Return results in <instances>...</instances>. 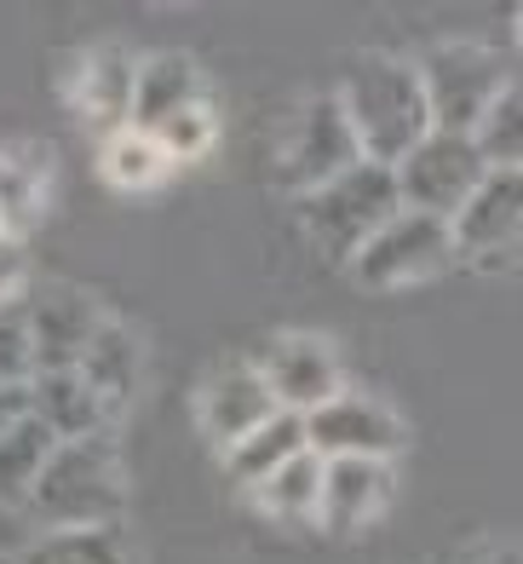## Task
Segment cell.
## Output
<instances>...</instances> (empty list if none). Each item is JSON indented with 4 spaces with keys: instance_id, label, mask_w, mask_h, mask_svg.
Returning a JSON list of instances; mask_svg holds the SVG:
<instances>
[{
    "instance_id": "cell-11",
    "label": "cell",
    "mask_w": 523,
    "mask_h": 564,
    "mask_svg": "<svg viewBox=\"0 0 523 564\" xmlns=\"http://www.w3.org/2000/svg\"><path fill=\"white\" fill-rule=\"evenodd\" d=\"M259 380L271 387L276 409L287 415H310V409H323L339 387H346V375H339V357L323 335H276L265 351H259Z\"/></svg>"
},
{
    "instance_id": "cell-10",
    "label": "cell",
    "mask_w": 523,
    "mask_h": 564,
    "mask_svg": "<svg viewBox=\"0 0 523 564\" xmlns=\"http://www.w3.org/2000/svg\"><path fill=\"white\" fill-rule=\"evenodd\" d=\"M357 162L362 156H357V139H351L346 116H339V105H334V98H310V105L294 116V127H287L282 173L276 178H282V191L305 196V191L328 185L334 173H346Z\"/></svg>"
},
{
    "instance_id": "cell-12",
    "label": "cell",
    "mask_w": 523,
    "mask_h": 564,
    "mask_svg": "<svg viewBox=\"0 0 523 564\" xmlns=\"http://www.w3.org/2000/svg\"><path fill=\"white\" fill-rule=\"evenodd\" d=\"M271 415H276V398H271L265 380H259L253 364H225V369H214V375L201 380L196 421H201V432H207L219 449H230L237 438H248V432H253L259 421H271Z\"/></svg>"
},
{
    "instance_id": "cell-30",
    "label": "cell",
    "mask_w": 523,
    "mask_h": 564,
    "mask_svg": "<svg viewBox=\"0 0 523 564\" xmlns=\"http://www.w3.org/2000/svg\"><path fill=\"white\" fill-rule=\"evenodd\" d=\"M0 237H7V230H0Z\"/></svg>"
},
{
    "instance_id": "cell-1",
    "label": "cell",
    "mask_w": 523,
    "mask_h": 564,
    "mask_svg": "<svg viewBox=\"0 0 523 564\" xmlns=\"http://www.w3.org/2000/svg\"><path fill=\"white\" fill-rule=\"evenodd\" d=\"M334 105H339V116H346L351 139H357V156L374 162V167H397L408 150L432 133L414 58H391V53L357 58Z\"/></svg>"
},
{
    "instance_id": "cell-4",
    "label": "cell",
    "mask_w": 523,
    "mask_h": 564,
    "mask_svg": "<svg viewBox=\"0 0 523 564\" xmlns=\"http://www.w3.org/2000/svg\"><path fill=\"white\" fill-rule=\"evenodd\" d=\"M414 75L426 93L432 133H472L478 116L512 87L506 53H494L483 41H437L414 58Z\"/></svg>"
},
{
    "instance_id": "cell-15",
    "label": "cell",
    "mask_w": 523,
    "mask_h": 564,
    "mask_svg": "<svg viewBox=\"0 0 523 564\" xmlns=\"http://www.w3.org/2000/svg\"><path fill=\"white\" fill-rule=\"evenodd\" d=\"M30 415L52 432L58 444L69 438H92L110 432V409L98 403V392L81 380V369H52V375H30Z\"/></svg>"
},
{
    "instance_id": "cell-3",
    "label": "cell",
    "mask_w": 523,
    "mask_h": 564,
    "mask_svg": "<svg viewBox=\"0 0 523 564\" xmlns=\"http://www.w3.org/2000/svg\"><path fill=\"white\" fill-rule=\"evenodd\" d=\"M294 208H299L305 242L317 248L323 260L351 265L357 248L369 242L391 214H397V185H391V167L357 162V167H346V173H334L328 185L305 191Z\"/></svg>"
},
{
    "instance_id": "cell-7",
    "label": "cell",
    "mask_w": 523,
    "mask_h": 564,
    "mask_svg": "<svg viewBox=\"0 0 523 564\" xmlns=\"http://www.w3.org/2000/svg\"><path fill=\"white\" fill-rule=\"evenodd\" d=\"M403 415L391 403L339 387L323 409L305 415V449L323 460H397L403 449Z\"/></svg>"
},
{
    "instance_id": "cell-17",
    "label": "cell",
    "mask_w": 523,
    "mask_h": 564,
    "mask_svg": "<svg viewBox=\"0 0 523 564\" xmlns=\"http://www.w3.org/2000/svg\"><path fill=\"white\" fill-rule=\"evenodd\" d=\"M52 144H7L0 150V230L23 242L41 214H46V196H52Z\"/></svg>"
},
{
    "instance_id": "cell-23",
    "label": "cell",
    "mask_w": 523,
    "mask_h": 564,
    "mask_svg": "<svg viewBox=\"0 0 523 564\" xmlns=\"http://www.w3.org/2000/svg\"><path fill=\"white\" fill-rule=\"evenodd\" d=\"M466 139H472V150L483 156L489 173H512L523 162V93H517V82L478 116V127Z\"/></svg>"
},
{
    "instance_id": "cell-13",
    "label": "cell",
    "mask_w": 523,
    "mask_h": 564,
    "mask_svg": "<svg viewBox=\"0 0 523 564\" xmlns=\"http://www.w3.org/2000/svg\"><path fill=\"white\" fill-rule=\"evenodd\" d=\"M397 473L391 460H323V501H317V524L334 535H351L362 524H374L391 507Z\"/></svg>"
},
{
    "instance_id": "cell-24",
    "label": "cell",
    "mask_w": 523,
    "mask_h": 564,
    "mask_svg": "<svg viewBox=\"0 0 523 564\" xmlns=\"http://www.w3.org/2000/svg\"><path fill=\"white\" fill-rule=\"evenodd\" d=\"M18 564H127L116 530H46Z\"/></svg>"
},
{
    "instance_id": "cell-8",
    "label": "cell",
    "mask_w": 523,
    "mask_h": 564,
    "mask_svg": "<svg viewBox=\"0 0 523 564\" xmlns=\"http://www.w3.org/2000/svg\"><path fill=\"white\" fill-rule=\"evenodd\" d=\"M523 230V173H483V185L460 202V214L449 219L455 260H472L483 271L512 265Z\"/></svg>"
},
{
    "instance_id": "cell-20",
    "label": "cell",
    "mask_w": 523,
    "mask_h": 564,
    "mask_svg": "<svg viewBox=\"0 0 523 564\" xmlns=\"http://www.w3.org/2000/svg\"><path fill=\"white\" fill-rule=\"evenodd\" d=\"M253 501L271 512L282 524H317V501H323V455L299 449L294 460H282V467L253 484Z\"/></svg>"
},
{
    "instance_id": "cell-28",
    "label": "cell",
    "mask_w": 523,
    "mask_h": 564,
    "mask_svg": "<svg viewBox=\"0 0 523 564\" xmlns=\"http://www.w3.org/2000/svg\"><path fill=\"white\" fill-rule=\"evenodd\" d=\"M18 415H30V387H7V380H0V432Z\"/></svg>"
},
{
    "instance_id": "cell-22",
    "label": "cell",
    "mask_w": 523,
    "mask_h": 564,
    "mask_svg": "<svg viewBox=\"0 0 523 564\" xmlns=\"http://www.w3.org/2000/svg\"><path fill=\"white\" fill-rule=\"evenodd\" d=\"M98 167H103V178H110L116 191H155L173 173L167 156L155 150V139L139 133V127H116V133H103Z\"/></svg>"
},
{
    "instance_id": "cell-16",
    "label": "cell",
    "mask_w": 523,
    "mask_h": 564,
    "mask_svg": "<svg viewBox=\"0 0 523 564\" xmlns=\"http://www.w3.org/2000/svg\"><path fill=\"white\" fill-rule=\"evenodd\" d=\"M190 105H207V82H201L196 58H185V53H150V58H139L133 121H127V127L150 133L155 121H167V116L190 110Z\"/></svg>"
},
{
    "instance_id": "cell-25",
    "label": "cell",
    "mask_w": 523,
    "mask_h": 564,
    "mask_svg": "<svg viewBox=\"0 0 523 564\" xmlns=\"http://www.w3.org/2000/svg\"><path fill=\"white\" fill-rule=\"evenodd\" d=\"M150 139H155V150L167 156V167L201 162L207 150H214V139H219L214 105H190V110H178V116H167V121H155V127H150Z\"/></svg>"
},
{
    "instance_id": "cell-21",
    "label": "cell",
    "mask_w": 523,
    "mask_h": 564,
    "mask_svg": "<svg viewBox=\"0 0 523 564\" xmlns=\"http://www.w3.org/2000/svg\"><path fill=\"white\" fill-rule=\"evenodd\" d=\"M52 432L35 421V415H18L7 432H0V501L7 507H23L35 490V478L46 467V455H52Z\"/></svg>"
},
{
    "instance_id": "cell-18",
    "label": "cell",
    "mask_w": 523,
    "mask_h": 564,
    "mask_svg": "<svg viewBox=\"0 0 523 564\" xmlns=\"http://www.w3.org/2000/svg\"><path fill=\"white\" fill-rule=\"evenodd\" d=\"M75 369H81V380L98 392V403L116 415V409L139 392V369H144V357H139V340L127 335L121 323H103V328H98V340L87 346V357H81Z\"/></svg>"
},
{
    "instance_id": "cell-14",
    "label": "cell",
    "mask_w": 523,
    "mask_h": 564,
    "mask_svg": "<svg viewBox=\"0 0 523 564\" xmlns=\"http://www.w3.org/2000/svg\"><path fill=\"white\" fill-rule=\"evenodd\" d=\"M133 82H139V53L103 41L81 58V75L69 82V98H75V110L87 116V127L116 133V127L133 121Z\"/></svg>"
},
{
    "instance_id": "cell-6",
    "label": "cell",
    "mask_w": 523,
    "mask_h": 564,
    "mask_svg": "<svg viewBox=\"0 0 523 564\" xmlns=\"http://www.w3.org/2000/svg\"><path fill=\"white\" fill-rule=\"evenodd\" d=\"M449 265H455L449 225L397 208L369 242L357 248V260H351L346 271L362 282V289H408V282H432V276H443Z\"/></svg>"
},
{
    "instance_id": "cell-26",
    "label": "cell",
    "mask_w": 523,
    "mask_h": 564,
    "mask_svg": "<svg viewBox=\"0 0 523 564\" xmlns=\"http://www.w3.org/2000/svg\"><path fill=\"white\" fill-rule=\"evenodd\" d=\"M35 375V351H30V317H23V300L0 305V380L7 387H30Z\"/></svg>"
},
{
    "instance_id": "cell-5",
    "label": "cell",
    "mask_w": 523,
    "mask_h": 564,
    "mask_svg": "<svg viewBox=\"0 0 523 564\" xmlns=\"http://www.w3.org/2000/svg\"><path fill=\"white\" fill-rule=\"evenodd\" d=\"M483 156L472 150L466 133H426L408 156L391 167V185H397V208L426 214L449 225L460 214V202L483 185Z\"/></svg>"
},
{
    "instance_id": "cell-29",
    "label": "cell",
    "mask_w": 523,
    "mask_h": 564,
    "mask_svg": "<svg viewBox=\"0 0 523 564\" xmlns=\"http://www.w3.org/2000/svg\"><path fill=\"white\" fill-rule=\"evenodd\" d=\"M483 564H523V558H517V547H512V542H506V547H494V553H489V558H483Z\"/></svg>"
},
{
    "instance_id": "cell-2",
    "label": "cell",
    "mask_w": 523,
    "mask_h": 564,
    "mask_svg": "<svg viewBox=\"0 0 523 564\" xmlns=\"http://www.w3.org/2000/svg\"><path fill=\"white\" fill-rule=\"evenodd\" d=\"M23 507L46 530H116L121 507H127V473H121L116 438L110 432H92V438L52 444Z\"/></svg>"
},
{
    "instance_id": "cell-27",
    "label": "cell",
    "mask_w": 523,
    "mask_h": 564,
    "mask_svg": "<svg viewBox=\"0 0 523 564\" xmlns=\"http://www.w3.org/2000/svg\"><path fill=\"white\" fill-rule=\"evenodd\" d=\"M23 282H30V253L18 237H0V305L23 300Z\"/></svg>"
},
{
    "instance_id": "cell-9",
    "label": "cell",
    "mask_w": 523,
    "mask_h": 564,
    "mask_svg": "<svg viewBox=\"0 0 523 564\" xmlns=\"http://www.w3.org/2000/svg\"><path fill=\"white\" fill-rule=\"evenodd\" d=\"M23 317H30L35 375L75 369L87 357V346L98 340V328L110 323L103 305L87 289H69V282H52V289H41V294H23Z\"/></svg>"
},
{
    "instance_id": "cell-19",
    "label": "cell",
    "mask_w": 523,
    "mask_h": 564,
    "mask_svg": "<svg viewBox=\"0 0 523 564\" xmlns=\"http://www.w3.org/2000/svg\"><path fill=\"white\" fill-rule=\"evenodd\" d=\"M299 449H305V421L287 415V409H276L271 421H259L248 438H237V444L225 449V467L237 473V484H248V490H253V484H265L282 460H294Z\"/></svg>"
}]
</instances>
